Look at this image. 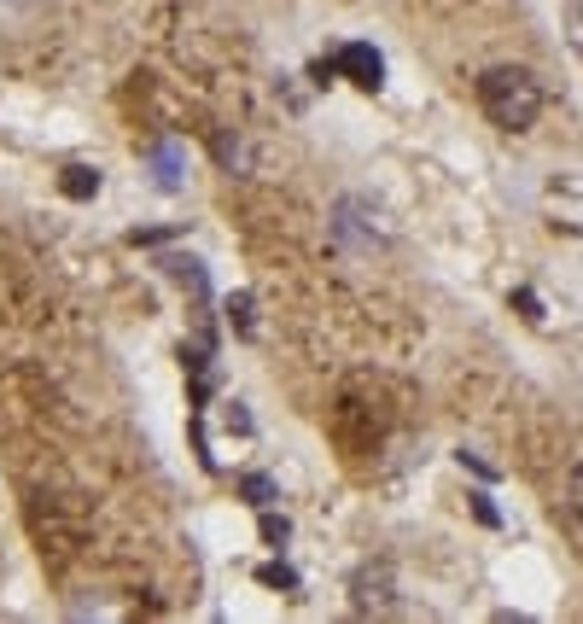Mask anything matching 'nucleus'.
Segmentation results:
<instances>
[{"mask_svg":"<svg viewBox=\"0 0 583 624\" xmlns=\"http://www.w3.org/2000/svg\"><path fill=\"white\" fill-rule=\"evenodd\" d=\"M543 76L525 65H490L479 76V111L496 123V129H508V135H519V129H531L537 117H543Z\"/></svg>","mask_w":583,"mask_h":624,"instance_id":"nucleus-1","label":"nucleus"},{"mask_svg":"<svg viewBox=\"0 0 583 624\" xmlns=\"http://www.w3.org/2000/svg\"><path fill=\"white\" fill-rule=\"evenodd\" d=\"M333 234H339L344 245H356V251H379V245L391 240V234L379 228L374 210H362L356 199H339V210H333Z\"/></svg>","mask_w":583,"mask_h":624,"instance_id":"nucleus-2","label":"nucleus"},{"mask_svg":"<svg viewBox=\"0 0 583 624\" xmlns=\"http://www.w3.org/2000/svg\"><path fill=\"white\" fill-rule=\"evenodd\" d=\"M333 65H339L344 82H356V88H368V94L385 88V59H379V47H368V41H344L339 53H333Z\"/></svg>","mask_w":583,"mask_h":624,"instance_id":"nucleus-3","label":"nucleus"},{"mask_svg":"<svg viewBox=\"0 0 583 624\" xmlns=\"http://www.w3.org/2000/svg\"><path fill=\"white\" fill-rule=\"evenodd\" d=\"M350 595H356V607L362 613H385V607H397V572L379 560V566H362L356 578H350Z\"/></svg>","mask_w":583,"mask_h":624,"instance_id":"nucleus-4","label":"nucleus"},{"mask_svg":"<svg viewBox=\"0 0 583 624\" xmlns=\"http://www.w3.org/2000/svg\"><path fill=\"white\" fill-rule=\"evenodd\" d=\"M210 152H216V164H222L228 175H251V170H257V152H251V140H245L240 129H216Z\"/></svg>","mask_w":583,"mask_h":624,"instance_id":"nucleus-5","label":"nucleus"},{"mask_svg":"<svg viewBox=\"0 0 583 624\" xmlns=\"http://www.w3.org/2000/svg\"><path fill=\"white\" fill-rule=\"evenodd\" d=\"M158 269H164V275H170L175 286H187V292H193L199 304L210 298V275H205V263H199V257H181V251H164V257H158Z\"/></svg>","mask_w":583,"mask_h":624,"instance_id":"nucleus-6","label":"nucleus"},{"mask_svg":"<svg viewBox=\"0 0 583 624\" xmlns=\"http://www.w3.org/2000/svg\"><path fill=\"white\" fill-rule=\"evenodd\" d=\"M152 170H158V193H181L187 187V158H181V146H152Z\"/></svg>","mask_w":583,"mask_h":624,"instance_id":"nucleus-7","label":"nucleus"},{"mask_svg":"<svg viewBox=\"0 0 583 624\" xmlns=\"http://www.w3.org/2000/svg\"><path fill=\"white\" fill-rule=\"evenodd\" d=\"M59 193H65V199H76V205H82V199H94V193H100V170L70 164V170L59 175Z\"/></svg>","mask_w":583,"mask_h":624,"instance_id":"nucleus-8","label":"nucleus"},{"mask_svg":"<svg viewBox=\"0 0 583 624\" xmlns=\"http://www.w3.org/2000/svg\"><path fill=\"white\" fill-rule=\"evenodd\" d=\"M228 327H234L240 339H257V298H251V292H234V298H228Z\"/></svg>","mask_w":583,"mask_h":624,"instance_id":"nucleus-9","label":"nucleus"},{"mask_svg":"<svg viewBox=\"0 0 583 624\" xmlns=\"http://www.w3.org/2000/svg\"><path fill=\"white\" fill-rule=\"evenodd\" d=\"M240 496H245V502H257V508H269L280 490H275V479H263V473H245V479H240Z\"/></svg>","mask_w":583,"mask_h":624,"instance_id":"nucleus-10","label":"nucleus"},{"mask_svg":"<svg viewBox=\"0 0 583 624\" xmlns=\"http://www.w3.org/2000/svg\"><path fill=\"white\" fill-rule=\"evenodd\" d=\"M257 531H263V543H269V549H280V543L292 537V525H286V514H275V508H263V520H257Z\"/></svg>","mask_w":583,"mask_h":624,"instance_id":"nucleus-11","label":"nucleus"},{"mask_svg":"<svg viewBox=\"0 0 583 624\" xmlns=\"http://www.w3.org/2000/svg\"><path fill=\"white\" fill-rule=\"evenodd\" d=\"M257 578H263L269 590H298V572H292L286 560H269V566H257Z\"/></svg>","mask_w":583,"mask_h":624,"instance_id":"nucleus-12","label":"nucleus"},{"mask_svg":"<svg viewBox=\"0 0 583 624\" xmlns=\"http://www.w3.org/2000/svg\"><path fill=\"white\" fill-rule=\"evenodd\" d=\"M566 508H572V514L583 520V455L572 461V467H566Z\"/></svg>","mask_w":583,"mask_h":624,"instance_id":"nucleus-13","label":"nucleus"},{"mask_svg":"<svg viewBox=\"0 0 583 624\" xmlns=\"http://www.w3.org/2000/svg\"><path fill=\"white\" fill-rule=\"evenodd\" d=\"M514 310L525 315V321H543V298H537L531 286H519V292H514Z\"/></svg>","mask_w":583,"mask_h":624,"instance_id":"nucleus-14","label":"nucleus"},{"mask_svg":"<svg viewBox=\"0 0 583 624\" xmlns=\"http://www.w3.org/2000/svg\"><path fill=\"white\" fill-rule=\"evenodd\" d=\"M467 502H473V514H479L484 525H502V514H496V502H490L484 490H479V496H467Z\"/></svg>","mask_w":583,"mask_h":624,"instance_id":"nucleus-15","label":"nucleus"},{"mask_svg":"<svg viewBox=\"0 0 583 624\" xmlns=\"http://www.w3.org/2000/svg\"><path fill=\"white\" fill-rule=\"evenodd\" d=\"M461 467H473L479 479H496V467H490V461H479V455H473V450H461Z\"/></svg>","mask_w":583,"mask_h":624,"instance_id":"nucleus-16","label":"nucleus"},{"mask_svg":"<svg viewBox=\"0 0 583 624\" xmlns=\"http://www.w3.org/2000/svg\"><path fill=\"white\" fill-rule=\"evenodd\" d=\"M572 47H578V53H583V0H578V6H572Z\"/></svg>","mask_w":583,"mask_h":624,"instance_id":"nucleus-17","label":"nucleus"}]
</instances>
